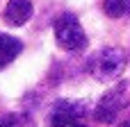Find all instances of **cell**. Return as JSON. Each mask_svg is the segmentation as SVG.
Wrapping results in <instances>:
<instances>
[{"label":"cell","mask_w":130,"mask_h":127,"mask_svg":"<svg viewBox=\"0 0 130 127\" xmlns=\"http://www.w3.org/2000/svg\"><path fill=\"white\" fill-rule=\"evenodd\" d=\"M69 127H89L85 120H80V123H73V125H69Z\"/></svg>","instance_id":"cell-9"},{"label":"cell","mask_w":130,"mask_h":127,"mask_svg":"<svg viewBox=\"0 0 130 127\" xmlns=\"http://www.w3.org/2000/svg\"><path fill=\"white\" fill-rule=\"evenodd\" d=\"M119 127H130V120H126V123H121Z\"/></svg>","instance_id":"cell-10"},{"label":"cell","mask_w":130,"mask_h":127,"mask_svg":"<svg viewBox=\"0 0 130 127\" xmlns=\"http://www.w3.org/2000/svg\"><path fill=\"white\" fill-rule=\"evenodd\" d=\"M32 14H34L32 0H9L7 7H5V11H2V18H5L7 25L21 27V25H25L32 18Z\"/></svg>","instance_id":"cell-5"},{"label":"cell","mask_w":130,"mask_h":127,"mask_svg":"<svg viewBox=\"0 0 130 127\" xmlns=\"http://www.w3.org/2000/svg\"><path fill=\"white\" fill-rule=\"evenodd\" d=\"M21 52H23V41L11 36V34H2L0 32V70L7 68Z\"/></svg>","instance_id":"cell-6"},{"label":"cell","mask_w":130,"mask_h":127,"mask_svg":"<svg viewBox=\"0 0 130 127\" xmlns=\"http://www.w3.org/2000/svg\"><path fill=\"white\" fill-rule=\"evenodd\" d=\"M130 105V82H119L110 91L103 93L94 109V118L103 125H110L119 118V114Z\"/></svg>","instance_id":"cell-2"},{"label":"cell","mask_w":130,"mask_h":127,"mask_svg":"<svg viewBox=\"0 0 130 127\" xmlns=\"http://www.w3.org/2000/svg\"><path fill=\"white\" fill-rule=\"evenodd\" d=\"M126 64H128L126 50H121V48H103V50H98L96 55L89 57L87 73L94 80H98L103 84H110L117 77H121V73L126 70Z\"/></svg>","instance_id":"cell-1"},{"label":"cell","mask_w":130,"mask_h":127,"mask_svg":"<svg viewBox=\"0 0 130 127\" xmlns=\"http://www.w3.org/2000/svg\"><path fill=\"white\" fill-rule=\"evenodd\" d=\"M55 41L66 52H80L89 43V39H87V34H85L78 16L75 14H69V11L62 14L55 20Z\"/></svg>","instance_id":"cell-3"},{"label":"cell","mask_w":130,"mask_h":127,"mask_svg":"<svg viewBox=\"0 0 130 127\" xmlns=\"http://www.w3.org/2000/svg\"><path fill=\"white\" fill-rule=\"evenodd\" d=\"M89 114V107L85 100H57L53 102L48 116H46V125L48 127H69L73 123L85 120V116Z\"/></svg>","instance_id":"cell-4"},{"label":"cell","mask_w":130,"mask_h":127,"mask_svg":"<svg viewBox=\"0 0 130 127\" xmlns=\"http://www.w3.org/2000/svg\"><path fill=\"white\" fill-rule=\"evenodd\" d=\"M0 127H34V120L25 111H14V114H5L0 118Z\"/></svg>","instance_id":"cell-7"},{"label":"cell","mask_w":130,"mask_h":127,"mask_svg":"<svg viewBox=\"0 0 130 127\" xmlns=\"http://www.w3.org/2000/svg\"><path fill=\"white\" fill-rule=\"evenodd\" d=\"M103 11L110 18H123V16L130 14V0H105Z\"/></svg>","instance_id":"cell-8"}]
</instances>
